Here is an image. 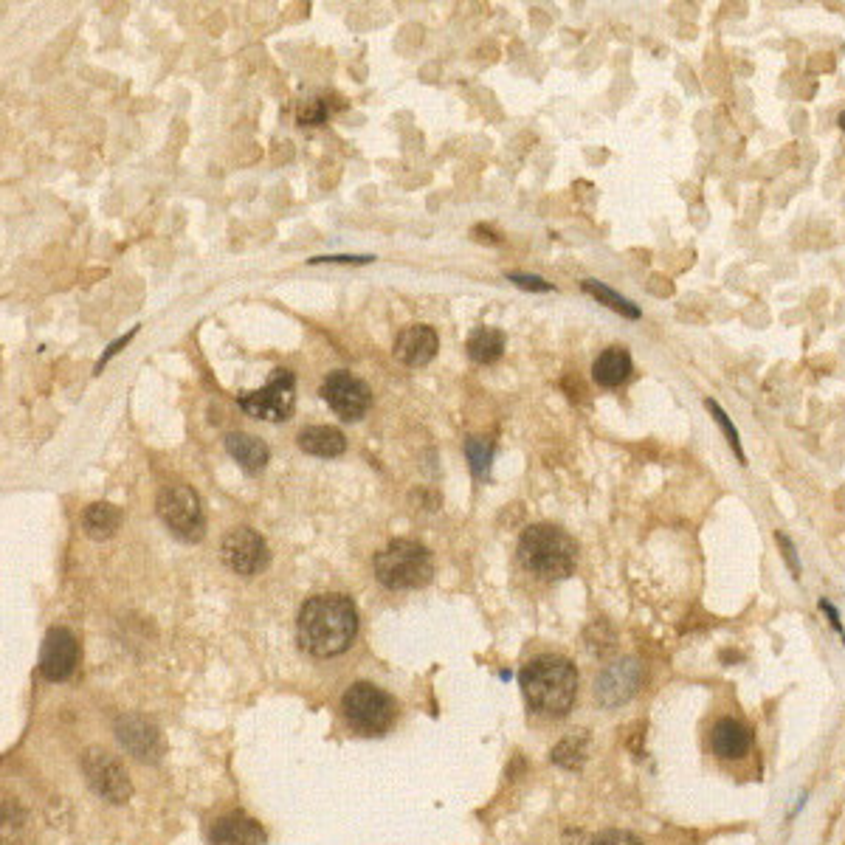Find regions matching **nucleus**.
<instances>
[{"mask_svg": "<svg viewBox=\"0 0 845 845\" xmlns=\"http://www.w3.org/2000/svg\"><path fill=\"white\" fill-rule=\"evenodd\" d=\"M299 643L302 648L327 660L338 657L353 646L358 634V612L355 603L347 595H316L310 598L302 612H299Z\"/></svg>", "mask_w": 845, "mask_h": 845, "instance_id": "obj_1", "label": "nucleus"}, {"mask_svg": "<svg viewBox=\"0 0 845 845\" xmlns=\"http://www.w3.org/2000/svg\"><path fill=\"white\" fill-rule=\"evenodd\" d=\"M519 682H522L527 705L541 716H553V719L567 716L578 696L575 665L555 654H544V657L527 662L519 674Z\"/></svg>", "mask_w": 845, "mask_h": 845, "instance_id": "obj_2", "label": "nucleus"}, {"mask_svg": "<svg viewBox=\"0 0 845 845\" xmlns=\"http://www.w3.org/2000/svg\"><path fill=\"white\" fill-rule=\"evenodd\" d=\"M519 561L544 581H564L575 572L578 544L555 524H530L519 538Z\"/></svg>", "mask_w": 845, "mask_h": 845, "instance_id": "obj_3", "label": "nucleus"}, {"mask_svg": "<svg viewBox=\"0 0 845 845\" xmlns=\"http://www.w3.org/2000/svg\"><path fill=\"white\" fill-rule=\"evenodd\" d=\"M434 575L429 547L412 538H395L375 555V578L386 589H420Z\"/></svg>", "mask_w": 845, "mask_h": 845, "instance_id": "obj_4", "label": "nucleus"}, {"mask_svg": "<svg viewBox=\"0 0 845 845\" xmlns=\"http://www.w3.org/2000/svg\"><path fill=\"white\" fill-rule=\"evenodd\" d=\"M344 719L361 736H384L395 722V702L386 691L372 682H355L350 691L341 696Z\"/></svg>", "mask_w": 845, "mask_h": 845, "instance_id": "obj_5", "label": "nucleus"}, {"mask_svg": "<svg viewBox=\"0 0 845 845\" xmlns=\"http://www.w3.org/2000/svg\"><path fill=\"white\" fill-rule=\"evenodd\" d=\"M158 516L167 524L169 533L178 536L181 541H200L206 530V516L200 496L189 485H167L158 493Z\"/></svg>", "mask_w": 845, "mask_h": 845, "instance_id": "obj_6", "label": "nucleus"}, {"mask_svg": "<svg viewBox=\"0 0 845 845\" xmlns=\"http://www.w3.org/2000/svg\"><path fill=\"white\" fill-rule=\"evenodd\" d=\"M240 409L248 417H257V420H265V423L288 420L293 415V409H296V375H293L291 369H274L271 381L262 389L240 395Z\"/></svg>", "mask_w": 845, "mask_h": 845, "instance_id": "obj_7", "label": "nucleus"}, {"mask_svg": "<svg viewBox=\"0 0 845 845\" xmlns=\"http://www.w3.org/2000/svg\"><path fill=\"white\" fill-rule=\"evenodd\" d=\"M319 395H322L324 403H327L341 420H347V423L361 420V417L369 412V406H372V392H369V386L364 384L361 378L344 372V369H336V372H330V375L324 378Z\"/></svg>", "mask_w": 845, "mask_h": 845, "instance_id": "obj_8", "label": "nucleus"}, {"mask_svg": "<svg viewBox=\"0 0 845 845\" xmlns=\"http://www.w3.org/2000/svg\"><path fill=\"white\" fill-rule=\"evenodd\" d=\"M82 769L88 775V784L93 786V792L99 798H105L108 803H124L130 798L133 786L127 778V769L105 750H88L82 755Z\"/></svg>", "mask_w": 845, "mask_h": 845, "instance_id": "obj_9", "label": "nucleus"}, {"mask_svg": "<svg viewBox=\"0 0 845 845\" xmlns=\"http://www.w3.org/2000/svg\"><path fill=\"white\" fill-rule=\"evenodd\" d=\"M220 555H223V564L231 572H237L243 578H251V575H257L268 564V544H265V538L257 530L237 527V530H231L229 536L223 538Z\"/></svg>", "mask_w": 845, "mask_h": 845, "instance_id": "obj_10", "label": "nucleus"}, {"mask_svg": "<svg viewBox=\"0 0 845 845\" xmlns=\"http://www.w3.org/2000/svg\"><path fill=\"white\" fill-rule=\"evenodd\" d=\"M640 685H643V665L634 657H626V660L603 668V674L595 682V699L603 707H617L629 702L631 696L640 691Z\"/></svg>", "mask_w": 845, "mask_h": 845, "instance_id": "obj_11", "label": "nucleus"}, {"mask_svg": "<svg viewBox=\"0 0 845 845\" xmlns=\"http://www.w3.org/2000/svg\"><path fill=\"white\" fill-rule=\"evenodd\" d=\"M77 660V637L68 629H62V626L48 631L46 643H43V654H40V674L51 679V682H62V679H68V676L74 674Z\"/></svg>", "mask_w": 845, "mask_h": 845, "instance_id": "obj_12", "label": "nucleus"}, {"mask_svg": "<svg viewBox=\"0 0 845 845\" xmlns=\"http://www.w3.org/2000/svg\"><path fill=\"white\" fill-rule=\"evenodd\" d=\"M437 350H440V338L429 324H412V327L400 330L398 341H395V358L406 367H426L437 355Z\"/></svg>", "mask_w": 845, "mask_h": 845, "instance_id": "obj_13", "label": "nucleus"}, {"mask_svg": "<svg viewBox=\"0 0 845 845\" xmlns=\"http://www.w3.org/2000/svg\"><path fill=\"white\" fill-rule=\"evenodd\" d=\"M710 747L724 761H736V758H744L750 753L753 736L738 719H719L710 730Z\"/></svg>", "mask_w": 845, "mask_h": 845, "instance_id": "obj_14", "label": "nucleus"}, {"mask_svg": "<svg viewBox=\"0 0 845 845\" xmlns=\"http://www.w3.org/2000/svg\"><path fill=\"white\" fill-rule=\"evenodd\" d=\"M634 372V361H631V353L626 347H606L603 353L595 358L592 364V378L595 384L603 386V389H617L620 384H626Z\"/></svg>", "mask_w": 845, "mask_h": 845, "instance_id": "obj_15", "label": "nucleus"}, {"mask_svg": "<svg viewBox=\"0 0 845 845\" xmlns=\"http://www.w3.org/2000/svg\"><path fill=\"white\" fill-rule=\"evenodd\" d=\"M262 840H265V834H262L260 823L240 812L220 817L212 829V845H262Z\"/></svg>", "mask_w": 845, "mask_h": 845, "instance_id": "obj_16", "label": "nucleus"}, {"mask_svg": "<svg viewBox=\"0 0 845 845\" xmlns=\"http://www.w3.org/2000/svg\"><path fill=\"white\" fill-rule=\"evenodd\" d=\"M116 733H119V741L130 753L141 758V761H155L158 758V733H155L150 724L139 719V716H127V719H119L116 724Z\"/></svg>", "mask_w": 845, "mask_h": 845, "instance_id": "obj_17", "label": "nucleus"}, {"mask_svg": "<svg viewBox=\"0 0 845 845\" xmlns=\"http://www.w3.org/2000/svg\"><path fill=\"white\" fill-rule=\"evenodd\" d=\"M226 451L246 468L248 474H260L262 468L268 465V457H271V451H268V446L262 443L260 437L246 434V431L226 434Z\"/></svg>", "mask_w": 845, "mask_h": 845, "instance_id": "obj_18", "label": "nucleus"}, {"mask_svg": "<svg viewBox=\"0 0 845 845\" xmlns=\"http://www.w3.org/2000/svg\"><path fill=\"white\" fill-rule=\"evenodd\" d=\"M299 448L305 454H313V457H322V460H333V457H341L344 448H347V440L344 434L333 426H308V429L299 431Z\"/></svg>", "mask_w": 845, "mask_h": 845, "instance_id": "obj_19", "label": "nucleus"}, {"mask_svg": "<svg viewBox=\"0 0 845 845\" xmlns=\"http://www.w3.org/2000/svg\"><path fill=\"white\" fill-rule=\"evenodd\" d=\"M119 524H122V510L116 505H110V502H93L82 513V527L96 541L113 536L119 530Z\"/></svg>", "mask_w": 845, "mask_h": 845, "instance_id": "obj_20", "label": "nucleus"}, {"mask_svg": "<svg viewBox=\"0 0 845 845\" xmlns=\"http://www.w3.org/2000/svg\"><path fill=\"white\" fill-rule=\"evenodd\" d=\"M505 353V333L496 327H479L468 338V355L477 364H493Z\"/></svg>", "mask_w": 845, "mask_h": 845, "instance_id": "obj_21", "label": "nucleus"}, {"mask_svg": "<svg viewBox=\"0 0 845 845\" xmlns=\"http://www.w3.org/2000/svg\"><path fill=\"white\" fill-rule=\"evenodd\" d=\"M581 288H584V293H589L598 305H606L609 310H615V313H620L623 319H631V322H637L643 313H640V308L631 302V299H626V296H620V293L615 291V288H609V285H603V282H598V279H584L581 282Z\"/></svg>", "mask_w": 845, "mask_h": 845, "instance_id": "obj_22", "label": "nucleus"}, {"mask_svg": "<svg viewBox=\"0 0 845 845\" xmlns=\"http://www.w3.org/2000/svg\"><path fill=\"white\" fill-rule=\"evenodd\" d=\"M586 753H589V736L581 730V733H575V736L564 738V741L555 747L553 761L564 769H578L584 767Z\"/></svg>", "mask_w": 845, "mask_h": 845, "instance_id": "obj_23", "label": "nucleus"}, {"mask_svg": "<svg viewBox=\"0 0 845 845\" xmlns=\"http://www.w3.org/2000/svg\"><path fill=\"white\" fill-rule=\"evenodd\" d=\"M341 108V99L330 96V93H319V96H310L299 105V124H324L336 110Z\"/></svg>", "mask_w": 845, "mask_h": 845, "instance_id": "obj_24", "label": "nucleus"}, {"mask_svg": "<svg viewBox=\"0 0 845 845\" xmlns=\"http://www.w3.org/2000/svg\"><path fill=\"white\" fill-rule=\"evenodd\" d=\"M493 451H496V446L488 437H468L465 440V457H468V465H471L477 479H485L491 474Z\"/></svg>", "mask_w": 845, "mask_h": 845, "instance_id": "obj_25", "label": "nucleus"}, {"mask_svg": "<svg viewBox=\"0 0 845 845\" xmlns=\"http://www.w3.org/2000/svg\"><path fill=\"white\" fill-rule=\"evenodd\" d=\"M705 409L710 412V417L716 420V426L722 429L724 440H727V446L733 448V454H736V460L741 462V465H747V454H744V446H741V434H738V429L733 426V420H730V415L722 409V403L716 398H705Z\"/></svg>", "mask_w": 845, "mask_h": 845, "instance_id": "obj_26", "label": "nucleus"}, {"mask_svg": "<svg viewBox=\"0 0 845 845\" xmlns=\"http://www.w3.org/2000/svg\"><path fill=\"white\" fill-rule=\"evenodd\" d=\"M775 541H778V547H781V555H784L786 567H789V572H792V578L795 581H800V558H798V547H795V541L786 536L784 530H775Z\"/></svg>", "mask_w": 845, "mask_h": 845, "instance_id": "obj_27", "label": "nucleus"}, {"mask_svg": "<svg viewBox=\"0 0 845 845\" xmlns=\"http://www.w3.org/2000/svg\"><path fill=\"white\" fill-rule=\"evenodd\" d=\"M507 279H510L513 285L524 288V291H538V293L553 291V285H550L544 277H536V274H507Z\"/></svg>", "mask_w": 845, "mask_h": 845, "instance_id": "obj_28", "label": "nucleus"}, {"mask_svg": "<svg viewBox=\"0 0 845 845\" xmlns=\"http://www.w3.org/2000/svg\"><path fill=\"white\" fill-rule=\"evenodd\" d=\"M592 845H643L631 831H603V834H598L595 840H592Z\"/></svg>", "mask_w": 845, "mask_h": 845, "instance_id": "obj_29", "label": "nucleus"}, {"mask_svg": "<svg viewBox=\"0 0 845 845\" xmlns=\"http://www.w3.org/2000/svg\"><path fill=\"white\" fill-rule=\"evenodd\" d=\"M817 606H820V612H823V615L829 617V626L843 637V643H845V629H843V620H840V612H837V606H834L829 598H820Z\"/></svg>", "mask_w": 845, "mask_h": 845, "instance_id": "obj_30", "label": "nucleus"}, {"mask_svg": "<svg viewBox=\"0 0 845 845\" xmlns=\"http://www.w3.org/2000/svg\"><path fill=\"white\" fill-rule=\"evenodd\" d=\"M136 336V330H130V333H127V336L124 338H119V341H113V344H110L108 347V353L102 355V358H99V364H96V372H102V367H105V364H108L110 358H113V355L119 353V350H122L124 344H127V341H130V338Z\"/></svg>", "mask_w": 845, "mask_h": 845, "instance_id": "obj_31", "label": "nucleus"}, {"mask_svg": "<svg viewBox=\"0 0 845 845\" xmlns=\"http://www.w3.org/2000/svg\"><path fill=\"white\" fill-rule=\"evenodd\" d=\"M372 257H316L310 262H369Z\"/></svg>", "mask_w": 845, "mask_h": 845, "instance_id": "obj_32", "label": "nucleus"}, {"mask_svg": "<svg viewBox=\"0 0 845 845\" xmlns=\"http://www.w3.org/2000/svg\"><path fill=\"white\" fill-rule=\"evenodd\" d=\"M840 127H843V133H845V110L840 113Z\"/></svg>", "mask_w": 845, "mask_h": 845, "instance_id": "obj_33", "label": "nucleus"}]
</instances>
